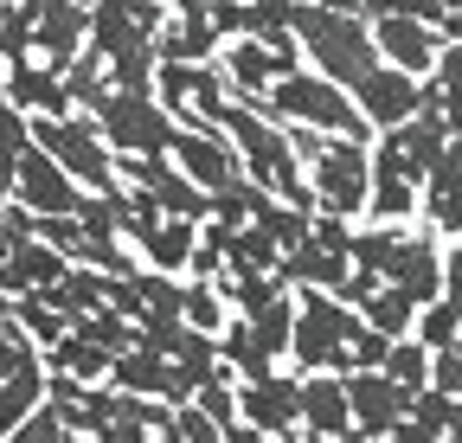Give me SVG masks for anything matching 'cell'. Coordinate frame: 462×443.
I'll list each match as a JSON object with an SVG mask.
<instances>
[{"label": "cell", "instance_id": "cell-1", "mask_svg": "<svg viewBox=\"0 0 462 443\" xmlns=\"http://www.w3.org/2000/svg\"><path fill=\"white\" fill-rule=\"evenodd\" d=\"M296 39H302V59L315 71H328L334 84L354 90L373 65H379V39L366 14H346V7H321V0H302L296 7Z\"/></svg>", "mask_w": 462, "mask_h": 443}, {"label": "cell", "instance_id": "cell-2", "mask_svg": "<svg viewBox=\"0 0 462 443\" xmlns=\"http://www.w3.org/2000/svg\"><path fill=\"white\" fill-rule=\"evenodd\" d=\"M270 109L282 123H309V129H334V135H379L366 116H360V103L346 84H334L328 71H315L309 59L302 65H289L276 84H270Z\"/></svg>", "mask_w": 462, "mask_h": 443}, {"label": "cell", "instance_id": "cell-3", "mask_svg": "<svg viewBox=\"0 0 462 443\" xmlns=\"http://www.w3.org/2000/svg\"><path fill=\"white\" fill-rule=\"evenodd\" d=\"M90 116L103 123V142L116 154H167L173 135H180V116L154 97V90H103Z\"/></svg>", "mask_w": 462, "mask_h": 443}, {"label": "cell", "instance_id": "cell-4", "mask_svg": "<svg viewBox=\"0 0 462 443\" xmlns=\"http://www.w3.org/2000/svg\"><path fill=\"white\" fill-rule=\"evenodd\" d=\"M346 321H354V309H346L334 290H296V341H289V360L302 373L309 366L346 373L354 366L346 360Z\"/></svg>", "mask_w": 462, "mask_h": 443}, {"label": "cell", "instance_id": "cell-5", "mask_svg": "<svg viewBox=\"0 0 462 443\" xmlns=\"http://www.w3.org/2000/svg\"><path fill=\"white\" fill-rule=\"evenodd\" d=\"M154 97L180 123H225V109H231V84H225L218 59H161Z\"/></svg>", "mask_w": 462, "mask_h": 443}, {"label": "cell", "instance_id": "cell-6", "mask_svg": "<svg viewBox=\"0 0 462 443\" xmlns=\"http://www.w3.org/2000/svg\"><path fill=\"white\" fill-rule=\"evenodd\" d=\"M84 193H90V187H84L51 148H39V142H26V154L14 161V199L32 206V212H78Z\"/></svg>", "mask_w": 462, "mask_h": 443}, {"label": "cell", "instance_id": "cell-7", "mask_svg": "<svg viewBox=\"0 0 462 443\" xmlns=\"http://www.w3.org/2000/svg\"><path fill=\"white\" fill-rule=\"evenodd\" d=\"M346 399H354L360 437H392V424L411 411V385H398L385 366H354L346 373Z\"/></svg>", "mask_w": 462, "mask_h": 443}, {"label": "cell", "instance_id": "cell-8", "mask_svg": "<svg viewBox=\"0 0 462 443\" xmlns=\"http://www.w3.org/2000/svg\"><path fill=\"white\" fill-rule=\"evenodd\" d=\"M302 379L289 373H263V379H238V405L263 437H302Z\"/></svg>", "mask_w": 462, "mask_h": 443}, {"label": "cell", "instance_id": "cell-9", "mask_svg": "<svg viewBox=\"0 0 462 443\" xmlns=\"http://www.w3.org/2000/svg\"><path fill=\"white\" fill-rule=\"evenodd\" d=\"M418 90H424L418 71H404V65H385V59H379V65L354 84V103H360V116H366L373 129H398V123L418 109Z\"/></svg>", "mask_w": 462, "mask_h": 443}, {"label": "cell", "instance_id": "cell-10", "mask_svg": "<svg viewBox=\"0 0 462 443\" xmlns=\"http://www.w3.org/2000/svg\"><path fill=\"white\" fill-rule=\"evenodd\" d=\"M296 392H302V430H309V437H360V424H354V399H346V373H334V366H309Z\"/></svg>", "mask_w": 462, "mask_h": 443}, {"label": "cell", "instance_id": "cell-11", "mask_svg": "<svg viewBox=\"0 0 462 443\" xmlns=\"http://www.w3.org/2000/svg\"><path fill=\"white\" fill-rule=\"evenodd\" d=\"M218 71H225L231 97L263 103V97H270V84H276L289 65H282V51H276V45H263L257 32H238V39H225V45H218Z\"/></svg>", "mask_w": 462, "mask_h": 443}, {"label": "cell", "instance_id": "cell-12", "mask_svg": "<svg viewBox=\"0 0 462 443\" xmlns=\"http://www.w3.org/2000/svg\"><path fill=\"white\" fill-rule=\"evenodd\" d=\"M373 39H379V59L385 65H404V71H418V78L437 71L443 26H430L418 14H385V20H373Z\"/></svg>", "mask_w": 462, "mask_h": 443}, {"label": "cell", "instance_id": "cell-13", "mask_svg": "<svg viewBox=\"0 0 462 443\" xmlns=\"http://www.w3.org/2000/svg\"><path fill=\"white\" fill-rule=\"evenodd\" d=\"M7 97L26 109V116H71V109H78L65 71L45 65L39 51H32V59H14V65H7Z\"/></svg>", "mask_w": 462, "mask_h": 443}, {"label": "cell", "instance_id": "cell-14", "mask_svg": "<svg viewBox=\"0 0 462 443\" xmlns=\"http://www.w3.org/2000/svg\"><path fill=\"white\" fill-rule=\"evenodd\" d=\"M346 270H354V251L328 245L321 232H309L296 251H282V263H276V276H282L289 290H340Z\"/></svg>", "mask_w": 462, "mask_h": 443}, {"label": "cell", "instance_id": "cell-15", "mask_svg": "<svg viewBox=\"0 0 462 443\" xmlns=\"http://www.w3.org/2000/svg\"><path fill=\"white\" fill-rule=\"evenodd\" d=\"M199 226H206V218H161V226L135 245V257L142 263H154V270H187L193 263V251H199Z\"/></svg>", "mask_w": 462, "mask_h": 443}, {"label": "cell", "instance_id": "cell-16", "mask_svg": "<svg viewBox=\"0 0 462 443\" xmlns=\"http://www.w3.org/2000/svg\"><path fill=\"white\" fill-rule=\"evenodd\" d=\"M225 39L212 26V14H167L161 32H154V51L161 59H212Z\"/></svg>", "mask_w": 462, "mask_h": 443}, {"label": "cell", "instance_id": "cell-17", "mask_svg": "<svg viewBox=\"0 0 462 443\" xmlns=\"http://www.w3.org/2000/svg\"><path fill=\"white\" fill-rule=\"evenodd\" d=\"M392 283H404L418 296V309L430 302V296H443V245L437 238H411L398 251V263H392Z\"/></svg>", "mask_w": 462, "mask_h": 443}, {"label": "cell", "instance_id": "cell-18", "mask_svg": "<svg viewBox=\"0 0 462 443\" xmlns=\"http://www.w3.org/2000/svg\"><path fill=\"white\" fill-rule=\"evenodd\" d=\"M39 399H45V354H32L26 366H14L0 379V437H14Z\"/></svg>", "mask_w": 462, "mask_h": 443}, {"label": "cell", "instance_id": "cell-19", "mask_svg": "<svg viewBox=\"0 0 462 443\" xmlns=\"http://www.w3.org/2000/svg\"><path fill=\"white\" fill-rule=\"evenodd\" d=\"M7 263L20 270V283H26V290H51V283H58V276H65V270H71V257H65V251H58V245H45L39 232H26V238H14V251H7Z\"/></svg>", "mask_w": 462, "mask_h": 443}, {"label": "cell", "instance_id": "cell-20", "mask_svg": "<svg viewBox=\"0 0 462 443\" xmlns=\"http://www.w3.org/2000/svg\"><path fill=\"white\" fill-rule=\"evenodd\" d=\"M109 347H97V341H84L78 328L71 335H58L51 347H45V373H78V379H109Z\"/></svg>", "mask_w": 462, "mask_h": 443}, {"label": "cell", "instance_id": "cell-21", "mask_svg": "<svg viewBox=\"0 0 462 443\" xmlns=\"http://www.w3.org/2000/svg\"><path fill=\"white\" fill-rule=\"evenodd\" d=\"M360 315L379 328V335H392V341H398V335H411V321H418V296L404 290V283H392V276H385V283H379V290L360 302Z\"/></svg>", "mask_w": 462, "mask_h": 443}, {"label": "cell", "instance_id": "cell-22", "mask_svg": "<svg viewBox=\"0 0 462 443\" xmlns=\"http://www.w3.org/2000/svg\"><path fill=\"white\" fill-rule=\"evenodd\" d=\"M411 245V232L398 226V218H373L366 232H354V263H366V270H379V276H392V263H398V251Z\"/></svg>", "mask_w": 462, "mask_h": 443}, {"label": "cell", "instance_id": "cell-23", "mask_svg": "<svg viewBox=\"0 0 462 443\" xmlns=\"http://www.w3.org/2000/svg\"><path fill=\"white\" fill-rule=\"evenodd\" d=\"M251 335L276 354V360H289V341H296V290H282V296H270L257 315H251Z\"/></svg>", "mask_w": 462, "mask_h": 443}, {"label": "cell", "instance_id": "cell-24", "mask_svg": "<svg viewBox=\"0 0 462 443\" xmlns=\"http://www.w3.org/2000/svg\"><path fill=\"white\" fill-rule=\"evenodd\" d=\"M411 335L437 354V347H456L462 341V302L456 296H430L424 309H418V321H411Z\"/></svg>", "mask_w": 462, "mask_h": 443}, {"label": "cell", "instance_id": "cell-25", "mask_svg": "<svg viewBox=\"0 0 462 443\" xmlns=\"http://www.w3.org/2000/svg\"><path fill=\"white\" fill-rule=\"evenodd\" d=\"M154 71H161L154 39H135V45H123V51L109 59V84H116V90H154Z\"/></svg>", "mask_w": 462, "mask_h": 443}, {"label": "cell", "instance_id": "cell-26", "mask_svg": "<svg viewBox=\"0 0 462 443\" xmlns=\"http://www.w3.org/2000/svg\"><path fill=\"white\" fill-rule=\"evenodd\" d=\"M225 263H251V270H276L282 263V245L257 226V218H245L238 232H231V251H225Z\"/></svg>", "mask_w": 462, "mask_h": 443}, {"label": "cell", "instance_id": "cell-27", "mask_svg": "<svg viewBox=\"0 0 462 443\" xmlns=\"http://www.w3.org/2000/svg\"><path fill=\"white\" fill-rule=\"evenodd\" d=\"M238 315L225 302V290H218V276H199V283H187V321L193 328H206V335H218V328Z\"/></svg>", "mask_w": 462, "mask_h": 443}, {"label": "cell", "instance_id": "cell-28", "mask_svg": "<svg viewBox=\"0 0 462 443\" xmlns=\"http://www.w3.org/2000/svg\"><path fill=\"white\" fill-rule=\"evenodd\" d=\"M430 360H437V354H430L418 335H398L392 354H385V373H392L398 385H411V392H418V385H430Z\"/></svg>", "mask_w": 462, "mask_h": 443}, {"label": "cell", "instance_id": "cell-29", "mask_svg": "<svg viewBox=\"0 0 462 443\" xmlns=\"http://www.w3.org/2000/svg\"><path fill=\"white\" fill-rule=\"evenodd\" d=\"M14 315H20V328H26V335H32L39 347H51L58 335H71V321L58 315V309H51L39 290H32V296H20V302H14Z\"/></svg>", "mask_w": 462, "mask_h": 443}, {"label": "cell", "instance_id": "cell-30", "mask_svg": "<svg viewBox=\"0 0 462 443\" xmlns=\"http://www.w3.org/2000/svg\"><path fill=\"white\" fill-rule=\"evenodd\" d=\"M437 84H443V116L462 129V39H443V51H437V71H430Z\"/></svg>", "mask_w": 462, "mask_h": 443}, {"label": "cell", "instance_id": "cell-31", "mask_svg": "<svg viewBox=\"0 0 462 443\" xmlns=\"http://www.w3.org/2000/svg\"><path fill=\"white\" fill-rule=\"evenodd\" d=\"M173 443H225V424L199 399H187V405H173Z\"/></svg>", "mask_w": 462, "mask_h": 443}, {"label": "cell", "instance_id": "cell-32", "mask_svg": "<svg viewBox=\"0 0 462 443\" xmlns=\"http://www.w3.org/2000/svg\"><path fill=\"white\" fill-rule=\"evenodd\" d=\"M32 354H45V347L20 328V315H14V309H0V379H7L14 366H26Z\"/></svg>", "mask_w": 462, "mask_h": 443}, {"label": "cell", "instance_id": "cell-33", "mask_svg": "<svg viewBox=\"0 0 462 443\" xmlns=\"http://www.w3.org/2000/svg\"><path fill=\"white\" fill-rule=\"evenodd\" d=\"M449 392H443V385H418V392H411V411H404V418H418L430 437H449Z\"/></svg>", "mask_w": 462, "mask_h": 443}, {"label": "cell", "instance_id": "cell-34", "mask_svg": "<svg viewBox=\"0 0 462 443\" xmlns=\"http://www.w3.org/2000/svg\"><path fill=\"white\" fill-rule=\"evenodd\" d=\"M39 437H51V443H58V437H71V430H65V418H58V405H51V399H39V405L26 411V424L14 430V443H39Z\"/></svg>", "mask_w": 462, "mask_h": 443}, {"label": "cell", "instance_id": "cell-35", "mask_svg": "<svg viewBox=\"0 0 462 443\" xmlns=\"http://www.w3.org/2000/svg\"><path fill=\"white\" fill-rule=\"evenodd\" d=\"M212 26H218V39L251 32V0H212Z\"/></svg>", "mask_w": 462, "mask_h": 443}, {"label": "cell", "instance_id": "cell-36", "mask_svg": "<svg viewBox=\"0 0 462 443\" xmlns=\"http://www.w3.org/2000/svg\"><path fill=\"white\" fill-rule=\"evenodd\" d=\"M430 385H443L449 399H462V347H437V360H430Z\"/></svg>", "mask_w": 462, "mask_h": 443}, {"label": "cell", "instance_id": "cell-37", "mask_svg": "<svg viewBox=\"0 0 462 443\" xmlns=\"http://www.w3.org/2000/svg\"><path fill=\"white\" fill-rule=\"evenodd\" d=\"M379 283H385V276H379V270H366V263H354V270H346V283H340L334 296H340L346 309H360V302H366V296H373Z\"/></svg>", "mask_w": 462, "mask_h": 443}, {"label": "cell", "instance_id": "cell-38", "mask_svg": "<svg viewBox=\"0 0 462 443\" xmlns=\"http://www.w3.org/2000/svg\"><path fill=\"white\" fill-rule=\"evenodd\" d=\"M443 296H456V302H462V238H449V245H443Z\"/></svg>", "mask_w": 462, "mask_h": 443}, {"label": "cell", "instance_id": "cell-39", "mask_svg": "<svg viewBox=\"0 0 462 443\" xmlns=\"http://www.w3.org/2000/svg\"><path fill=\"white\" fill-rule=\"evenodd\" d=\"M443 39H462V0L449 7V20H443Z\"/></svg>", "mask_w": 462, "mask_h": 443}, {"label": "cell", "instance_id": "cell-40", "mask_svg": "<svg viewBox=\"0 0 462 443\" xmlns=\"http://www.w3.org/2000/svg\"><path fill=\"white\" fill-rule=\"evenodd\" d=\"M449 437H456V443H462V399H456V405H449Z\"/></svg>", "mask_w": 462, "mask_h": 443}, {"label": "cell", "instance_id": "cell-41", "mask_svg": "<svg viewBox=\"0 0 462 443\" xmlns=\"http://www.w3.org/2000/svg\"><path fill=\"white\" fill-rule=\"evenodd\" d=\"M321 7H346V14H360V0H321Z\"/></svg>", "mask_w": 462, "mask_h": 443}, {"label": "cell", "instance_id": "cell-42", "mask_svg": "<svg viewBox=\"0 0 462 443\" xmlns=\"http://www.w3.org/2000/svg\"><path fill=\"white\" fill-rule=\"evenodd\" d=\"M456 347H462V341H456Z\"/></svg>", "mask_w": 462, "mask_h": 443}]
</instances>
